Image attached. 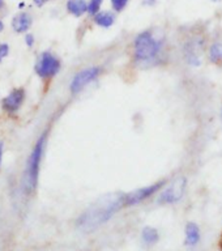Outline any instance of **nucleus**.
Listing matches in <instances>:
<instances>
[{
    "label": "nucleus",
    "mask_w": 222,
    "mask_h": 251,
    "mask_svg": "<svg viewBox=\"0 0 222 251\" xmlns=\"http://www.w3.org/2000/svg\"><path fill=\"white\" fill-rule=\"evenodd\" d=\"M125 207V194L113 192L102 196L92 207L82 213L77 220V227L82 231H93L109 221L119 209Z\"/></svg>",
    "instance_id": "nucleus-1"
},
{
    "label": "nucleus",
    "mask_w": 222,
    "mask_h": 251,
    "mask_svg": "<svg viewBox=\"0 0 222 251\" xmlns=\"http://www.w3.org/2000/svg\"><path fill=\"white\" fill-rule=\"evenodd\" d=\"M161 47V41L153 35L152 31H141L133 39V58L139 63L152 62L158 56Z\"/></svg>",
    "instance_id": "nucleus-2"
},
{
    "label": "nucleus",
    "mask_w": 222,
    "mask_h": 251,
    "mask_svg": "<svg viewBox=\"0 0 222 251\" xmlns=\"http://www.w3.org/2000/svg\"><path fill=\"white\" fill-rule=\"evenodd\" d=\"M46 136V132L39 136V139L37 140V143H35V147L34 149H33V152L30 153V157L27 158L25 178H24V186H25V191L29 192V194H31V192L34 191L35 187H37V183H38L39 166H41L43 151H45Z\"/></svg>",
    "instance_id": "nucleus-3"
},
{
    "label": "nucleus",
    "mask_w": 222,
    "mask_h": 251,
    "mask_svg": "<svg viewBox=\"0 0 222 251\" xmlns=\"http://www.w3.org/2000/svg\"><path fill=\"white\" fill-rule=\"evenodd\" d=\"M187 188V178L186 176H176L168 184V187L161 191L157 203L164 205V204H175L178 203L186 194Z\"/></svg>",
    "instance_id": "nucleus-4"
},
{
    "label": "nucleus",
    "mask_w": 222,
    "mask_h": 251,
    "mask_svg": "<svg viewBox=\"0 0 222 251\" xmlns=\"http://www.w3.org/2000/svg\"><path fill=\"white\" fill-rule=\"evenodd\" d=\"M102 68L98 66L89 67V68H85V70L80 71L78 74L74 75V77L72 78L71 81L70 89L72 94L80 93L86 85H89L90 82L94 81L96 78L101 75Z\"/></svg>",
    "instance_id": "nucleus-5"
},
{
    "label": "nucleus",
    "mask_w": 222,
    "mask_h": 251,
    "mask_svg": "<svg viewBox=\"0 0 222 251\" xmlns=\"http://www.w3.org/2000/svg\"><path fill=\"white\" fill-rule=\"evenodd\" d=\"M59 70H60V62L51 52H43L35 64V72L42 78L54 77Z\"/></svg>",
    "instance_id": "nucleus-6"
},
{
    "label": "nucleus",
    "mask_w": 222,
    "mask_h": 251,
    "mask_svg": "<svg viewBox=\"0 0 222 251\" xmlns=\"http://www.w3.org/2000/svg\"><path fill=\"white\" fill-rule=\"evenodd\" d=\"M166 184H168L166 180H160V182H156V183L150 184V186L139 188V190L125 194V207H132V205H136V204L144 201L145 199L154 195L156 192L161 191Z\"/></svg>",
    "instance_id": "nucleus-7"
},
{
    "label": "nucleus",
    "mask_w": 222,
    "mask_h": 251,
    "mask_svg": "<svg viewBox=\"0 0 222 251\" xmlns=\"http://www.w3.org/2000/svg\"><path fill=\"white\" fill-rule=\"evenodd\" d=\"M201 47H203V45H201L199 37L191 38L184 45V56H186L188 64L194 67L201 64V55H200L201 51H199V49H201Z\"/></svg>",
    "instance_id": "nucleus-8"
},
{
    "label": "nucleus",
    "mask_w": 222,
    "mask_h": 251,
    "mask_svg": "<svg viewBox=\"0 0 222 251\" xmlns=\"http://www.w3.org/2000/svg\"><path fill=\"white\" fill-rule=\"evenodd\" d=\"M24 98H25V92L24 89H15L11 92V94L7 98L3 100V107L7 111H17L20 109V106L23 105Z\"/></svg>",
    "instance_id": "nucleus-9"
},
{
    "label": "nucleus",
    "mask_w": 222,
    "mask_h": 251,
    "mask_svg": "<svg viewBox=\"0 0 222 251\" xmlns=\"http://www.w3.org/2000/svg\"><path fill=\"white\" fill-rule=\"evenodd\" d=\"M31 24H33L31 16L29 13H25V12L16 15L13 20H12V27L17 33H25V31H27V29L31 26Z\"/></svg>",
    "instance_id": "nucleus-10"
},
{
    "label": "nucleus",
    "mask_w": 222,
    "mask_h": 251,
    "mask_svg": "<svg viewBox=\"0 0 222 251\" xmlns=\"http://www.w3.org/2000/svg\"><path fill=\"white\" fill-rule=\"evenodd\" d=\"M66 7L67 12L74 17H81L88 13V1L86 0H68Z\"/></svg>",
    "instance_id": "nucleus-11"
},
{
    "label": "nucleus",
    "mask_w": 222,
    "mask_h": 251,
    "mask_svg": "<svg viewBox=\"0 0 222 251\" xmlns=\"http://www.w3.org/2000/svg\"><path fill=\"white\" fill-rule=\"evenodd\" d=\"M186 245L187 246H196L200 241V227L195 223H188L186 225Z\"/></svg>",
    "instance_id": "nucleus-12"
},
{
    "label": "nucleus",
    "mask_w": 222,
    "mask_h": 251,
    "mask_svg": "<svg viewBox=\"0 0 222 251\" xmlns=\"http://www.w3.org/2000/svg\"><path fill=\"white\" fill-rule=\"evenodd\" d=\"M93 20L97 26L107 29V27L113 26L114 23H115V13L110 11H101L94 16Z\"/></svg>",
    "instance_id": "nucleus-13"
},
{
    "label": "nucleus",
    "mask_w": 222,
    "mask_h": 251,
    "mask_svg": "<svg viewBox=\"0 0 222 251\" xmlns=\"http://www.w3.org/2000/svg\"><path fill=\"white\" fill-rule=\"evenodd\" d=\"M208 58L211 60V63L221 66L222 64V42H215L209 46V51H208Z\"/></svg>",
    "instance_id": "nucleus-14"
},
{
    "label": "nucleus",
    "mask_w": 222,
    "mask_h": 251,
    "mask_svg": "<svg viewBox=\"0 0 222 251\" xmlns=\"http://www.w3.org/2000/svg\"><path fill=\"white\" fill-rule=\"evenodd\" d=\"M141 238H143V241L147 245H154L160 239V234H158V231L154 227L145 226L143 231H141Z\"/></svg>",
    "instance_id": "nucleus-15"
},
{
    "label": "nucleus",
    "mask_w": 222,
    "mask_h": 251,
    "mask_svg": "<svg viewBox=\"0 0 222 251\" xmlns=\"http://www.w3.org/2000/svg\"><path fill=\"white\" fill-rule=\"evenodd\" d=\"M103 0H89L88 1V15L94 17L98 12H101V7Z\"/></svg>",
    "instance_id": "nucleus-16"
},
{
    "label": "nucleus",
    "mask_w": 222,
    "mask_h": 251,
    "mask_svg": "<svg viewBox=\"0 0 222 251\" xmlns=\"http://www.w3.org/2000/svg\"><path fill=\"white\" fill-rule=\"evenodd\" d=\"M111 1V7H113V11L117 12V13H121L125 9V7L128 5L129 0H110Z\"/></svg>",
    "instance_id": "nucleus-17"
},
{
    "label": "nucleus",
    "mask_w": 222,
    "mask_h": 251,
    "mask_svg": "<svg viewBox=\"0 0 222 251\" xmlns=\"http://www.w3.org/2000/svg\"><path fill=\"white\" fill-rule=\"evenodd\" d=\"M9 52V46H8L7 43H3V45H0V56L1 58H5Z\"/></svg>",
    "instance_id": "nucleus-18"
},
{
    "label": "nucleus",
    "mask_w": 222,
    "mask_h": 251,
    "mask_svg": "<svg viewBox=\"0 0 222 251\" xmlns=\"http://www.w3.org/2000/svg\"><path fill=\"white\" fill-rule=\"evenodd\" d=\"M25 42H26V45L29 47L33 46V45H34V35H33V34L25 35Z\"/></svg>",
    "instance_id": "nucleus-19"
},
{
    "label": "nucleus",
    "mask_w": 222,
    "mask_h": 251,
    "mask_svg": "<svg viewBox=\"0 0 222 251\" xmlns=\"http://www.w3.org/2000/svg\"><path fill=\"white\" fill-rule=\"evenodd\" d=\"M157 0H143V5H147V7H153L156 5Z\"/></svg>",
    "instance_id": "nucleus-20"
},
{
    "label": "nucleus",
    "mask_w": 222,
    "mask_h": 251,
    "mask_svg": "<svg viewBox=\"0 0 222 251\" xmlns=\"http://www.w3.org/2000/svg\"><path fill=\"white\" fill-rule=\"evenodd\" d=\"M33 1H34V4L37 7H42V5H45L49 0H33Z\"/></svg>",
    "instance_id": "nucleus-21"
},
{
    "label": "nucleus",
    "mask_w": 222,
    "mask_h": 251,
    "mask_svg": "<svg viewBox=\"0 0 222 251\" xmlns=\"http://www.w3.org/2000/svg\"><path fill=\"white\" fill-rule=\"evenodd\" d=\"M3 143L0 141V166H1V157H3Z\"/></svg>",
    "instance_id": "nucleus-22"
},
{
    "label": "nucleus",
    "mask_w": 222,
    "mask_h": 251,
    "mask_svg": "<svg viewBox=\"0 0 222 251\" xmlns=\"http://www.w3.org/2000/svg\"><path fill=\"white\" fill-rule=\"evenodd\" d=\"M3 29H4V24H3V21L0 20V31L3 30Z\"/></svg>",
    "instance_id": "nucleus-23"
},
{
    "label": "nucleus",
    "mask_w": 222,
    "mask_h": 251,
    "mask_svg": "<svg viewBox=\"0 0 222 251\" xmlns=\"http://www.w3.org/2000/svg\"><path fill=\"white\" fill-rule=\"evenodd\" d=\"M4 7V0H0V9Z\"/></svg>",
    "instance_id": "nucleus-24"
},
{
    "label": "nucleus",
    "mask_w": 222,
    "mask_h": 251,
    "mask_svg": "<svg viewBox=\"0 0 222 251\" xmlns=\"http://www.w3.org/2000/svg\"><path fill=\"white\" fill-rule=\"evenodd\" d=\"M1 59H3V58H1V56H0V62H1Z\"/></svg>",
    "instance_id": "nucleus-25"
},
{
    "label": "nucleus",
    "mask_w": 222,
    "mask_h": 251,
    "mask_svg": "<svg viewBox=\"0 0 222 251\" xmlns=\"http://www.w3.org/2000/svg\"><path fill=\"white\" fill-rule=\"evenodd\" d=\"M221 117H222V110H221Z\"/></svg>",
    "instance_id": "nucleus-26"
}]
</instances>
